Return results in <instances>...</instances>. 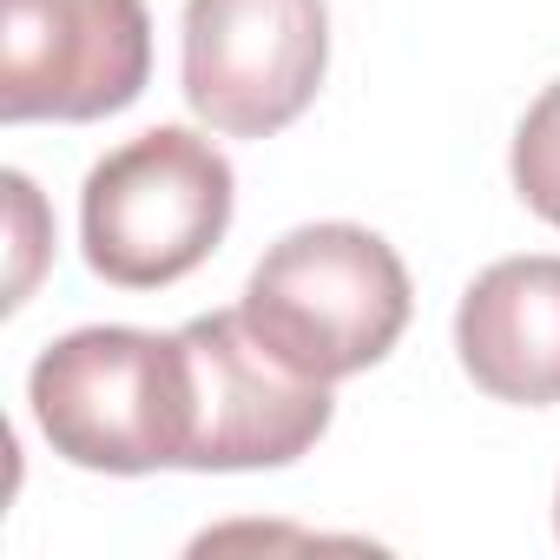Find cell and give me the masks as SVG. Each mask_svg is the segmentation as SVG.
Instances as JSON below:
<instances>
[{"instance_id": "cell-1", "label": "cell", "mask_w": 560, "mask_h": 560, "mask_svg": "<svg viewBox=\"0 0 560 560\" xmlns=\"http://www.w3.org/2000/svg\"><path fill=\"white\" fill-rule=\"evenodd\" d=\"M244 324L317 383H343L409 330V270L363 224H298L244 284Z\"/></svg>"}, {"instance_id": "cell-2", "label": "cell", "mask_w": 560, "mask_h": 560, "mask_svg": "<svg viewBox=\"0 0 560 560\" xmlns=\"http://www.w3.org/2000/svg\"><path fill=\"white\" fill-rule=\"evenodd\" d=\"M27 402L54 455L100 475H152L185 468L191 442V389L185 343L159 330L93 324L40 350L27 376Z\"/></svg>"}, {"instance_id": "cell-3", "label": "cell", "mask_w": 560, "mask_h": 560, "mask_svg": "<svg viewBox=\"0 0 560 560\" xmlns=\"http://www.w3.org/2000/svg\"><path fill=\"white\" fill-rule=\"evenodd\" d=\"M231 159L185 126H152L86 172V264L119 291H159L198 270L231 231Z\"/></svg>"}, {"instance_id": "cell-4", "label": "cell", "mask_w": 560, "mask_h": 560, "mask_svg": "<svg viewBox=\"0 0 560 560\" xmlns=\"http://www.w3.org/2000/svg\"><path fill=\"white\" fill-rule=\"evenodd\" d=\"M324 0H185V100L224 139L284 132L324 86Z\"/></svg>"}, {"instance_id": "cell-5", "label": "cell", "mask_w": 560, "mask_h": 560, "mask_svg": "<svg viewBox=\"0 0 560 560\" xmlns=\"http://www.w3.org/2000/svg\"><path fill=\"white\" fill-rule=\"evenodd\" d=\"M185 343V389H191V442L185 468L231 475V468H284L330 429V383L291 370L244 311H211L178 330Z\"/></svg>"}, {"instance_id": "cell-6", "label": "cell", "mask_w": 560, "mask_h": 560, "mask_svg": "<svg viewBox=\"0 0 560 560\" xmlns=\"http://www.w3.org/2000/svg\"><path fill=\"white\" fill-rule=\"evenodd\" d=\"M145 0H0V119H106L145 93Z\"/></svg>"}, {"instance_id": "cell-7", "label": "cell", "mask_w": 560, "mask_h": 560, "mask_svg": "<svg viewBox=\"0 0 560 560\" xmlns=\"http://www.w3.org/2000/svg\"><path fill=\"white\" fill-rule=\"evenodd\" d=\"M455 350L494 402H560V257H501L462 291Z\"/></svg>"}, {"instance_id": "cell-8", "label": "cell", "mask_w": 560, "mask_h": 560, "mask_svg": "<svg viewBox=\"0 0 560 560\" xmlns=\"http://www.w3.org/2000/svg\"><path fill=\"white\" fill-rule=\"evenodd\" d=\"M514 191L527 198L534 218L560 224V80L514 126Z\"/></svg>"}, {"instance_id": "cell-9", "label": "cell", "mask_w": 560, "mask_h": 560, "mask_svg": "<svg viewBox=\"0 0 560 560\" xmlns=\"http://www.w3.org/2000/svg\"><path fill=\"white\" fill-rule=\"evenodd\" d=\"M553 514H560V501H553Z\"/></svg>"}]
</instances>
